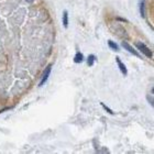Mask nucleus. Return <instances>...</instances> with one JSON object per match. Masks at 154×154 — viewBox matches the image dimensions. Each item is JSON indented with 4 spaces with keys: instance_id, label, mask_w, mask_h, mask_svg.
<instances>
[{
    "instance_id": "f257e3e1",
    "label": "nucleus",
    "mask_w": 154,
    "mask_h": 154,
    "mask_svg": "<svg viewBox=\"0 0 154 154\" xmlns=\"http://www.w3.org/2000/svg\"><path fill=\"white\" fill-rule=\"evenodd\" d=\"M14 10L11 0H0V112L11 108L16 82L13 77H19L11 69V51H14L13 36L18 24L14 21L18 14H12Z\"/></svg>"
},
{
    "instance_id": "f03ea898",
    "label": "nucleus",
    "mask_w": 154,
    "mask_h": 154,
    "mask_svg": "<svg viewBox=\"0 0 154 154\" xmlns=\"http://www.w3.org/2000/svg\"><path fill=\"white\" fill-rule=\"evenodd\" d=\"M137 47H138V50L142 53V54H144L146 57H153V53H152V51L150 50L147 46H145V44H143V43H137Z\"/></svg>"
},
{
    "instance_id": "423d86ee",
    "label": "nucleus",
    "mask_w": 154,
    "mask_h": 154,
    "mask_svg": "<svg viewBox=\"0 0 154 154\" xmlns=\"http://www.w3.org/2000/svg\"><path fill=\"white\" fill-rule=\"evenodd\" d=\"M63 26L65 28L68 27V13H67V11H64L63 13Z\"/></svg>"
},
{
    "instance_id": "20e7f679",
    "label": "nucleus",
    "mask_w": 154,
    "mask_h": 154,
    "mask_svg": "<svg viewBox=\"0 0 154 154\" xmlns=\"http://www.w3.org/2000/svg\"><path fill=\"white\" fill-rule=\"evenodd\" d=\"M116 61H117V64H118V66H119V69H120V72L122 73V75H123V76H127V75H128V69H127L126 65L122 63V61H121L119 57H117V58H116Z\"/></svg>"
},
{
    "instance_id": "9b49d317",
    "label": "nucleus",
    "mask_w": 154,
    "mask_h": 154,
    "mask_svg": "<svg viewBox=\"0 0 154 154\" xmlns=\"http://www.w3.org/2000/svg\"><path fill=\"white\" fill-rule=\"evenodd\" d=\"M94 59H95L94 55H89L88 56V66H91L92 64H94Z\"/></svg>"
},
{
    "instance_id": "7ed1b4c3",
    "label": "nucleus",
    "mask_w": 154,
    "mask_h": 154,
    "mask_svg": "<svg viewBox=\"0 0 154 154\" xmlns=\"http://www.w3.org/2000/svg\"><path fill=\"white\" fill-rule=\"evenodd\" d=\"M51 68H52V65H48L46 67V69L44 71V74H43V76H42L41 82L39 83V86H43V85L46 83L47 78H48V76H50V74H51Z\"/></svg>"
},
{
    "instance_id": "39448f33",
    "label": "nucleus",
    "mask_w": 154,
    "mask_h": 154,
    "mask_svg": "<svg viewBox=\"0 0 154 154\" xmlns=\"http://www.w3.org/2000/svg\"><path fill=\"white\" fill-rule=\"evenodd\" d=\"M122 46L123 47H125L126 48V50L127 51H129V52H130L131 54H133V55H135V56H138V57H140V54L137 52V51H134V48L130 45V44H128V43H126V42H123L122 43Z\"/></svg>"
},
{
    "instance_id": "1a4fd4ad",
    "label": "nucleus",
    "mask_w": 154,
    "mask_h": 154,
    "mask_svg": "<svg viewBox=\"0 0 154 154\" xmlns=\"http://www.w3.org/2000/svg\"><path fill=\"white\" fill-rule=\"evenodd\" d=\"M140 12H141V16L144 18V0H141L140 2Z\"/></svg>"
},
{
    "instance_id": "f8f14e48",
    "label": "nucleus",
    "mask_w": 154,
    "mask_h": 154,
    "mask_svg": "<svg viewBox=\"0 0 154 154\" xmlns=\"http://www.w3.org/2000/svg\"><path fill=\"white\" fill-rule=\"evenodd\" d=\"M152 92H153V94H154V88H152Z\"/></svg>"
},
{
    "instance_id": "9d476101",
    "label": "nucleus",
    "mask_w": 154,
    "mask_h": 154,
    "mask_svg": "<svg viewBox=\"0 0 154 154\" xmlns=\"http://www.w3.org/2000/svg\"><path fill=\"white\" fill-rule=\"evenodd\" d=\"M100 105H101V107H102L105 110H106V111H107L108 113H110V115H113V113H115V112L112 111V110H111V109H109V108H108V107H107V106H106V105H105L103 102H100Z\"/></svg>"
},
{
    "instance_id": "6e6552de",
    "label": "nucleus",
    "mask_w": 154,
    "mask_h": 154,
    "mask_svg": "<svg viewBox=\"0 0 154 154\" xmlns=\"http://www.w3.org/2000/svg\"><path fill=\"white\" fill-rule=\"evenodd\" d=\"M108 46H109L110 48H112L113 51H118V50H119V46L117 45L113 41H108Z\"/></svg>"
},
{
    "instance_id": "0eeeda50",
    "label": "nucleus",
    "mask_w": 154,
    "mask_h": 154,
    "mask_svg": "<svg viewBox=\"0 0 154 154\" xmlns=\"http://www.w3.org/2000/svg\"><path fill=\"white\" fill-rule=\"evenodd\" d=\"M83 59H84L83 54L79 53V52L75 55V57H74V62H75V63H81V62H83Z\"/></svg>"
}]
</instances>
